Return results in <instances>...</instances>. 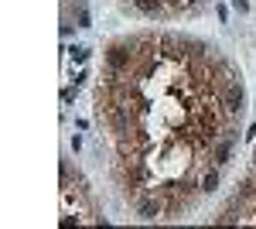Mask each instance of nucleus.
I'll list each match as a JSON object with an SVG mask.
<instances>
[{
    "label": "nucleus",
    "mask_w": 256,
    "mask_h": 229,
    "mask_svg": "<svg viewBox=\"0 0 256 229\" xmlns=\"http://www.w3.org/2000/svg\"><path fill=\"white\" fill-rule=\"evenodd\" d=\"M92 202L86 195V185L76 174L72 178V168L62 164V226H72V222H92Z\"/></svg>",
    "instance_id": "f257e3e1"
},
{
    "label": "nucleus",
    "mask_w": 256,
    "mask_h": 229,
    "mask_svg": "<svg viewBox=\"0 0 256 229\" xmlns=\"http://www.w3.org/2000/svg\"><path fill=\"white\" fill-rule=\"evenodd\" d=\"M72 58H76V62H86L89 52H86V48H72Z\"/></svg>",
    "instance_id": "20e7f679"
},
{
    "label": "nucleus",
    "mask_w": 256,
    "mask_h": 229,
    "mask_svg": "<svg viewBox=\"0 0 256 229\" xmlns=\"http://www.w3.org/2000/svg\"><path fill=\"white\" fill-rule=\"evenodd\" d=\"M216 188H218V171L208 168V171L202 174V181H198V191H205V195H208V191H216Z\"/></svg>",
    "instance_id": "7ed1b4c3"
},
{
    "label": "nucleus",
    "mask_w": 256,
    "mask_h": 229,
    "mask_svg": "<svg viewBox=\"0 0 256 229\" xmlns=\"http://www.w3.org/2000/svg\"><path fill=\"white\" fill-rule=\"evenodd\" d=\"M242 103H246L242 86H239L236 79H232V82H226V89H222V106H226V113H229V116L242 113Z\"/></svg>",
    "instance_id": "f03ea898"
}]
</instances>
